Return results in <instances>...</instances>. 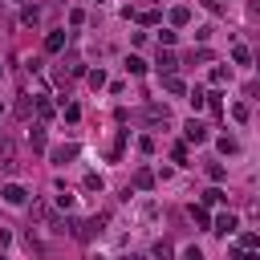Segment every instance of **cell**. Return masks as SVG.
Returning a JSON list of instances; mask_svg holds the SVG:
<instances>
[{
    "mask_svg": "<svg viewBox=\"0 0 260 260\" xmlns=\"http://www.w3.org/2000/svg\"><path fill=\"white\" fill-rule=\"evenodd\" d=\"M0 195H4V203H13V208H17V203H25V187H20V183H8Z\"/></svg>",
    "mask_w": 260,
    "mask_h": 260,
    "instance_id": "obj_2",
    "label": "cell"
},
{
    "mask_svg": "<svg viewBox=\"0 0 260 260\" xmlns=\"http://www.w3.org/2000/svg\"><path fill=\"white\" fill-rule=\"evenodd\" d=\"M240 260H260L256 252H248V248H244V252H240Z\"/></svg>",
    "mask_w": 260,
    "mask_h": 260,
    "instance_id": "obj_25",
    "label": "cell"
},
{
    "mask_svg": "<svg viewBox=\"0 0 260 260\" xmlns=\"http://www.w3.org/2000/svg\"><path fill=\"white\" fill-rule=\"evenodd\" d=\"M159 69H175V57H171V53H159Z\"/></svg>",
    "mask_w": 260,
    "mask_h": 260,
    "instance_id": "obj_19",
    "label": "cell"
},
{
    "mask_svg": "<svg viewBox=\"0 0 260 260\" xmlns=\"http://www.w3.org/2000/svg\"><path fill=\"white\" fill-rule=\"evenodd\" d=\"M155 256H159V260H171V244H155Z\"/></svg>",
    "mask_w": 260,
    "mask_h": 260,
    "instance_id": "obj_20",
    "label": "cell"
},
{
    "mask_svg": "<svg viewBox=\"0 0 260 260\" xmlns=\"http://www.w3.org/2000/svg\"><path fill=\"white\" fill-rule=\"evenodd\" d=\"M211 82H216V86L228 82V69H224V65H216V69H211Z\"/></svg>",
    "mask_w": 260,
    "mask_h": 260,
    "instance_id": "obj_16",
    "label": "cell"
},
{
    "mask_svg": "<svg viewBox=\"0 0 260 260\" xmlns=\"http://www.w3.org/2000/svg\"><path fill=\"white\" fill-rule=\"evenodd\" d=\"M0 77H4V65H0Z\"/></svg>",
    "mask_w": 260,
    "mask_h": 260,
    "instance_id": "obj_26",
    "label": "cell"
},
{
    "mask_svg": "<svg viewBox=\"0 0 260 260\" xmlns=\"http://www.w3.org/2000/svg\"><path fill=\"white\" fill-rule=\"evenodd\" d=\"M187 17H191L187 8H175V13H171V20H175V25H187Z\"/></svg>",
    "mask_w": 260,
    "mask_h": 260,
    "instance_id": "obj_21",
    "label": "cell"
},
{
    "mask_svg": "<svg viewBox=\"0 0 260 260\" xmlns=\"http://www.w3.org/2000/svg\"><path fill=\"white\" fill-rule=\"evenodd\" d=\"M86 191H102V175H86Z\"/></svg>",
    "mask_w": 260,
    "mask_h": 260,
    "instance_id": "obj_14",
    "label": "cell"
},
{
    "mask_svg": "<svg viewBox=\"0 0 260 260\" xmlns=\"http://www.w3.org/2000/svg\"><path fill=\"white\" fill-rule=\"evenodd\" d=\"M0 163H4V167H13V142H8L4 134H0Z\"/></svg>",
    "mask_w": 260,
    "mask_h": 260,
    "instance_id": "obj_5",
    "label": "cell"
},
{
    "mask_svg": "<svg viewBox=\"0 0 260 260\" xmlns=\"http://www.w3.org/2000/svg\"><path fill=\"white\" fill-rule=\"evenodd\" d=\"M29 139H33V151H45V130H33Z\"/></svg>",
    "mask_w": 260,
    "mask_h": 260,
    "instance_id": "obj_12",
    "label": "cell"
},
{
    "mask_svg": "<svg viewBox=\"0 0 260 260\" xmlns=\"http://www.w3.org/2000/svg\"><path fill=\"white\" fill-rule=\"evenodd\" d=\"M191 220H195V224H203V228H208V224H211V216H208V211H203V208H191Z\"/></svg>",
    "mask_w": 260,
    "mask_h": 260,
    "instance_id": "obj_9",
    "label": "cell"
},
{
    "mask_svg": "<svg viewBox=\"0 0 260 260\" xmlns=\"http://www.w3.org/2000/svg\"><path fill=\"white\" fill-rule=\"evenodd\" d=\"M20 20H25V25H37L41 13H37V8H25V13H20Z\"/></svg>",
    "mask_w": 260,
    "mask_h": 260,
    "instance_id": "obj_11",
    "label": "cell"
},
{
    "mask_svg": "<svg viewBox=\"0 0 260 260\" xmlns=\"http://www.w3.org/2000/svg\"><path fill=\"white\" fill-rule=\"evenodd\" d=\"M187 142H208V126L191 118V122H187Z\"/></svg>",
    "mask_w": 260,
    "mask_h": 260,
    "instance_id": "obj_1",
    "label": "cell"
},
{
    "mask_svg": "<svg viewBox=\"0 0 260 260\" xmlns=\"http://www.w3.org/2000/svg\"><path fill=\"white\" fill-rule=\"evenodd\" d=\"M236 228H240V224H236V216H220V220H216V228H211V232H220V236H232Z\"/></svg>",
    "mask_w": 260,
    "mask_h": 260,
    "instance_id": "obj_3",
    "label": "cell"
},
{
    "mask_svg": "<svg viewBox=\"0 0 260 260\" xmlns=\"http://www.w3.org/2000/svg\"><path fill=\"white\" fill-rule=\"evenodd\" d=\"M167 89H171V94H183V82H179V77H167V82H163Z\"/></svg>",
    "mask_w": 260,
    "mask_h": 260,
    "instance_id": "obj_17",
    "label": "cell"
},
{
    "mask_svg": "<svg viewBox=\"0 0 260 260\" xmlns=\"http://www.w3.org/2000/svg\"><path fill=\"white\" fill-rule=\"evenodd\" d=\"M232 118L236 122H248V106H232Z\"/></svg>",
    "mask_w": 260,
    "mask_h": 260,
    "instance_id": "obj_23",
    "label": "cell"
},
{
    "mask_svg": "<svg viewBox=\"0 0 260 260\" xmlns=\"http://www.w3.org/2000/svg\"><path fill=\"white\" fill-rule=\"evenodd\" d=\"M139 20H142V25H159V13H155V8H146V13H142Z\"/></svg>",
    "mask_w": 260,
    "mask_h": 260,
    "instance_id": "obj_15",
    "label": "cell"
},
{
    "mask_svg": "<svg viewBox=\"0 0 260 260\" xmlns=\"http://www.w3.org/2000/svg\"><path fill=\"white\" fill-rule=\"evenodd\" d=\"M203 102H208V94H203V89H191V106H195V110H199V106H203Z\"/></svg>",
    "mask_w": 260,
    "mask_h": 260,
    "instance_id": "obj_18",
    "label": "cell"
},
{
    "mask_svg": "<svg viewBox=\"0 0 260 260\" xmlns=\"http://www.w3.org/2000/svg\"><path fill=\"white\" fill-rule=\"evenodd\" d=\"M146 118H151V122H167V110L163 106H151V110H146Z\"/></svg>",
    "mask_w": 260,
    "mask_h": 260,
    "instance_id": "obj_10",
    "label": "cell"
},
{
    "mask_svg": "<svg viewBox=\"0 0 260 260\" xmlns=\"http://www.w3.org/2000/svg\"><path fill=\"white\" fill-rule=\"evenodd\" d=\"M224 199H228V195H224L220 187H208V191H203V203H224Z\"/></svg>",
    "mask_w": 260,
    "mask_h": 260,
    "instance_id": "obj_7",
    "label": "cell"
},
{
    "mask_svg": "<svg viewBox=\"0 0 260 260\" xmlns=\"http://www.w3.org/2000/svg\"><path fill=\"white\" fill-rule=\"evenodd\" d=\"M130 260H142V256H130Z\"/></svg>",
    "mask_w": 260,
    "mask_h": 260,
    "instance_id": "obj_27",
    "label": "cell"
},
{
    "mask_svg": "<svg viewBox=\"0 0 260 260\" xmlns=\"http://www.w3.org/2000/svg\"><path fill=\"white\" fill-rule=\"evenodd\" d=\"M77 155V146H57V151H53V163H65V159H73Z\"/></svg>",
    "mask_w": 260,
    "mask_h": 260,
    "instance_id": "obj_6",
    "label": "cell"
},
{
    "mask_svg": "<svg viewBox=\"0 0 260 260\" xmlns=\"http://www.w3.org/2000/svg\"><path fill=\"white\" fill-rule=\"evenodd\" d=\"M240 244L248 248V252H256V232H244V236H240Z\"/></svg>",
    "mask_w": 260,
    "mask_h": 260,
    "instance_id": "obj_13",
    "label": "cell"
},
{
    "mask_svg": "<svg viewBox=\"0 0 260 260\" xmlns=\"http://www.w3.org/2000/svg\"><path fill=\"white\" fill-rule=\"evenodd\" d=\"M89 86H94V89H98V86H106V73L94 69V73H89Z\"/></svg>",
    "mask_w": 260,
    "mask_h": 260,
    "instance_id": "obj_22",
    "label": "cell"
},
{
    "mask_svg": "<svg viewBox=\"0 0 260 260\" xmlns=\"http://www.w3.org/2000/svg\"><path fill=\"white\" fill-rule=\"evenodd\" d=\"M0 260H8V256H0Z\"/></svg>",
    "mask_w": 260,
    "mask_h": 260,
    "instance_id": "obj_28",
    "label": "cell"
},
{
    "mask_svg": "<svg viewBox=\"0 0 260 260\" xmlns=\"http://www.w3.org/2000/svg\"><path fill=\"white\" fill-rule=\"evenodd\" d=\"M45 49H49V53H61V49H65V33H49V37H45Z\"/></svg>",
    "mask_w": 260,
    "mask_h": 260,
    "instance_id": "obj_4",
    "label": "cell"
},
{
    "mask_svg": "<svg viewBox=\"0 0 260 260\" xmlns=\"http://www.w3.org/2000/svg\"><path fill=\"white\" fill-rule=\"evenodd\" d=\"M183 260H203V252H199V248H187V252H183Z\"/></svg>",
    "mask_w": 260,
    "mask_h": 260,
    "instance_id": "obj_24",
    "label": "cell"
},
{
    "mask_svg": "<svg viewBox=\"0 0 260 260\" xmlns=\"http://www.w3.org/2000/svg\"><path fill=\"white\" fill-rule=\"evenodd\" d=\"M126 69L130 73H146V61L142 57H126Z\"/></svg>",
    "mask_w": 260,
    "mask_h": 260,
    "instance_id": "obj_8",
    "label": "cell"
}]
</instances>
